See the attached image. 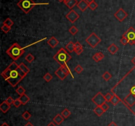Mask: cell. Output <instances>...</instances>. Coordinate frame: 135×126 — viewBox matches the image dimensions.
<instances>
[{"instance_id":"cell-1","label":"cell","mask_w":135,"mask_h":126,"mask_svg":"<svg viewBox=\"0 0 135 126\" xmlns=\"http://www.w3.org/2000/svg\"><path fill=\"white\" fill-rule=\"evenodd\" d=\"M121 99V102L135 115V66L111 89Z\"/></svg>"},{"instance_id":"cell-2","label":"cell","mask_w":135,"mask_h":126,"mask_svg":"<svg viewBox=\"0 0 135 126\" xmlns=\"http://www.w3.org/2000/svg\"><path fill=\"white\" fill-rule=\"evenodd\" d=\"M1 75L13 87L17 86L27 76L20 71L16 61H13L7 68L3 71Z\"/></svg>"},{"instance_id":"cell-3","label":"cell","mask_w":135,"mask_h":126,"mask_svg":"<svg viewBox=\"0 0 135 126\" xmlns=\"http://www.w3.org/2000/svg\"><path fill=\"white\" fill-rule=\"evenodd\" d=\"M6 53L14 61H16L25 53V49L18 43H14L6 50Z\"/></svg>"},{"instance_id":"cell-4","label":"cell","mask_w":135,"mask_h":126,"mask_svg":"<svg viewBox=\"0 0 135 126\" xmlns=\"http://www.w3.org/2000/svg\"><path fill=\"white\" fill-rule=\"evenodd\" d=\"M71 56L63 48H60L56 54L53 56V59L60 65V66L67 65V63L71 60Z\"/></svg>"},{"instance_id":"cell-5","label":"cell","mask_w":135,"mask_h":126,"mask_svg":"<svg viewBox=\"0 0 135 126\" xmlns=\"http://www.w3.org/2000/svg\"><path fill=\"white\" fill-rule=\"evenodd\" d=\"M49 3H40L37 4L34 2L33 0H20L17 3L18 6L22 11L26 14H28L30 11L32 10L36 5H48Z\"/></svg>"},{"instance_id":"cell-6","label":"cell","mask_w":135,"mask_h":126,"mask_svg":"<svg viewBox=\"0 0 135 126\" xmlns=\"http://www.w3.org/2000/svg\"><path fill=\"white\" fill-rule=\"evenodd\" d=\"M55 74L61 81H63L64 79H65V78L67 77L69 74H70L73 78H75V77L73 75L70 68L69 67V66L67 65L59 67L55 71Z\"/></svg>"},{"instance_id":"cell-7","label":"cell","mask_w":135,"mask_h":126,"mask_svg":"<svg viewBox=\"0 0 135 126\" xmlns=\"http://www.w3.org/2000/svg\"><path fill=\"white\" fill-rule=\"evenodd\" d=\"M85 41L90 46L92 47V48H94L102 42V39L95 32H92L89 37L86 38Z\"/></svg>"},{"instance_id":"cell-8","label":"cell","mask_w":135,"mask_h":126,"mask_svg":"<svg viewBox=\"0 0 135 126\" xmlns=\"http://www.w3.org/2000/svg\"><path fill=\"white\" fill-rule=\"evenodd\" d=\"M128 40V44L130 45H134L135 40V29L132 27H130L127 31L123 34Z\"/></svg>"},{"instance_id":"cell-9","label":"cell","mask_w":135,"mask_h":126,"mask_svg":"<svg viewBox=\"0 0 135 126\" xmlns=\"http://www.w3.org/2000/svg\"><path fill=\"white\" fill-rule=\"evenodd\" d=\"M92 101L97 106H101L102 104L106 102L105 98H104V95H103V94L101 92H98L95 96L92 97Z\"/></svg>"},{"instance_id":"cell-10","label":"cell","mask_w":135,"mask_h":126,"mask_svg":"<svg viewBox=\"0 0 135 126\" xmlns=\"http://www.w3.org/2000/svg\"><path fill=\"white\" fill-rule=\"evenodd\" d=\"M114 17L119 22H123L128 17V13L124 10L123 9L120 8L118 11L115 12L114 14Z\"/></svg>"},{"instance_id":"cell-11","label":"cell","mask_w":135,"mask_h":126,"mask_svg":"<svg viewBox=\"0 0 135 126\" xmlns=\"http://www.w3.org/2000/svg\"><path fill=\"white\" fill-rule=\"evenodd\" d=\"M65 17H66L67 20H68L69 21H70L71 23H75V22L78 20V19L80 18V15H78L75 10L71 9V10L66 15Z\"/></svg>"},{"instance_id":"cell-12","label":"cell","mask_w":135,"mask_h":126,"mask_svg":"<svg viewBox=\"0 0 135 126\" xmlns=\"http://www.w3.org/2000/svg\"><path fill=\"white\" fill-rule=\"evenodd\" d=\"M88 4H87V2H86V0H80L79 2L77 3V7L82 12H84L87 9V8H88Z\"/></svg>"},{"instance_id":"cell-13","label":"cell","mask_w":135,"mask_h":126,"mask_svg":"<svg viewBox=\"0 0 135 126\" xmlns=\"http://www.w3.org/2000/svg\"><path fill=\"white\" fill-rule=\"evenodd\" d=\"M47 43L52 48H55L59 44V42L55 37H52L48 40Z\"/></svg>"},{"instance_id":"cell-14","label":"cell","mask_w":135,"mask_h":126,"mask_svg":"<svg viewBox=\"0 0 135 126\" xmlns=\"http://www.w3.org/2000/svg\"><path fill=\"white\" fill-rule=\"evenodd\" d=\"M63 3L67 5V7L69 9H70L71 10L75 5H77L78 2H77V0H64Z\"/></svg>"},{"instance_id":"cell-15","label":"cell","mask_w":135,"mask_h":126,"mask_svg":"<svg viewBox=\"0 0 135 126\" xmlns=\"http://www.w3.org/2000/svg\"><path fill=\"white\" fill-rule=\"evenodd\" d=\"M75 52L78 56L80 55L83 52V46L78 42H77L75 43Z\"/></svg>"},{"instance_id":"cell-16","label":"cell","mask_w":135,"mask_h":126,"mask_svg":"<svg viewBox=\"0 0 135 126\" xmlns=\"http://www.w3.org/2000/svg\"><path fill=\"white\" fill-rule=\"evenodd\" d=\"M64 119H65V118L61 116V114H58L56 115V116L53 118V121L55 124L59 125H61L62 123L63 122Z\"/></svg>"},{"instance_id":"cell-17","label":"cell","mask_w":135,"mask_h":126,"mask_svg":"<svg viewBox=\"0 0 135 126\" xmlns=\"http://www.w3.org/2000/svg\"><path fill=\"white\" fill-rule=\"evenodd\" d=\"M11 106L10 105H9L8 104L5 102V100L3 102H2V104H0V110H1V111L3 113H4V114L7 113V112L9 110Z\"/></svg>"},{"instance_id":"cell-18","label":"cell","mask_w":135,"mask_h":126,"mask_svg":"<svg viewBox=\"0 0 135 126\" xmlns=\"http://www.w3.org/2000/svg\"><path fill=\"white\" fill-rule=\"evenodd\" d=\"M107 51H108L111 54H115V53L119 51V47L117 46L115 44L113 43L107 48Z\"/></svg>"},{"instance_id":"cell-19","label":"cell","mask_w":135,"mask_h":126,"mask_svg":"<svg viewBox=\"0 0 135 126\" xmlns=\"http://www.w3.org/2000/svg\"><path fill=\"white\" fill-rule=\"evenodd\" d=\"M104 58V55L102 52H97L92 56V59L96 62H99Z\"/></svg>"},{"instance_id":"cell-20","label":"cell","mask_w":135,"mask_h":126,"mask_svg":"<svg viewBox=\"0 0 135 126\" xmlns=\"http://www.w3.org/2000/svg\"><path fill=\"white\" fill-rule=\"evenodd\" d=\"M18 66H19V69H20V71H21L25 75H27V74H29L30 70L27 65H25V63H20V64L18 65Z\"/></svg>"},{"instance_id":"cell-21","label":"cell","mask_w":135,"mask_h":126,"mask_svg":"<svg viewBox=\"0 0 135 126\" xmlns=\"http://www.w3.org/2000/svg\"><path fill=\"white\" fill-rule=\"evenodd\" d=\"M65 49L70 53H72L75 51V44L74 42H73L72 41H70L67 44L66 46H65Z\"/></svg>"},{"instance_id":"cell-22","label":"cell","mask_w":135,"mask_h":126,"mask_svg":"<svg viewBox=\"0 0 135 126\" xmlns=\"http://www.w3.org/2000/svg\"><path fill=\"white\" fill-rule=\"evenodd\" d=\"M122 100L120 98H119V96H117V95H114L113 96V98H112L110 102L112 104L114 105V106H116L117 105L119 102H121Z\"/></svg>"},{"instance_id":"cell-23","label":"cell","mask_w":135,"mask_h":126,"mask_svg":"<svg viewBox=\"0 0 135 126\" xmlns=\"http://www.w3.org/2000/svg\"><path fill=\"white\" fill-rule=\"evenodd\" d=\"M19 99L20 100V101H21L22 105H26L27 103L30 101V98H29V96H27L26 94H24L23 95L20 96V97H19Z\"/></svg>"},{"instance_id":"cell-24","label":"cell","mask_w":135,"mask_h":126,"mask_svg":"<svg viewBox=\"0 0 135 126\" xmlns=\"http://www.w3.org/2000/svg\"><path fill=\"white\" fill-rule=\"evenodd\" d=\"M94 112L95 113V114H96L98 117H100V116H102L103 115V114L105 112L103 111V110L102 109L101 106H96V108L94 110Z\"/></svg>"},{"instance_id":"cell-25","label":"cell","mask_w":135,"mask_h":126,"mask_svg":"<svg viewBox=\"0 0 135 126\" xmlns=\"http://www.w3.org/2000/svg\"><path fill=\"white\" fill-rule=\"evenodd\" d=\"M61 116H63L65 119H67V118H68L71 115V111L68 108H65L63 111H61Z\"/></svg>"},{"instance_id":"cell-26","label":"cell","mask_w":135,"mask_h":126,"mask_svg":"<svg viewBox=\"0 0 135 126\" xmlns=\"http://www.w3.org/2000/svg\"><path fill=\"white\" fill-rule=\"evenodd\" d=\"M102 78H103V79H104V81H109L112 78V75L109 71H105V73L102 75Z\"/></svg>"},{"instance_id":"cell-27","label":"cell","mask_w":135,"mask_h":126,"mask_svg":"<svg viewBox=\"0 0 135 126\" xmlns=\"http://www.w3.org/2000/svg\"><path fill=\"white\" fill-rule=\"evenodd\" d=\"M25 92H26V90L22 86H19L18 88L16 89V93H17L19 96L23 95L24 94H25Z\"/></svg>"},{"instance_id":"cell-28","label":"cell","mask_w":135,"mask_h":126,"mask_svg":"<svg viewBox=\"0 0 135 126\" xmlns=\"http://www.w3.org/2000/svg\"><path fill=\"white\" fill-rule=\"evenodd\" d=\"M3 25H7L9 27H11L13 25H14V22L10 18H7L6 19L4 22H3Z\"/></svg>"},{"instance_id":"cell-29","label":"cell","mask_w":135,"mask_h":126,"mask_svg":"<svg viewBox=\"0 0 135 126\" xmlns=\"http://www.w3.org/2000/svg\"><path fill=\"white\" fill-rule=\"evenodd\" d=\"M43 79L45 80L47 83H49V82H50L52 81V79H53V77H52V75H51L50 73H46L45 75H43Z\"/></svg>"},{"instance_id":"cell-30","label":"cell","mask_w":135,"mask_h":126,"mask_svg":"<svg viewBox=\"0 0 135 126\" xmlns=\"http://www.w3.org/2000/svg\"><path fill=\"white\" fill-rule=\"evenodd\" d=\"M69 32L72 35H75L77 34L78 33V29L77 28V27H75V26H72L69 29Z\"/></svg>"},{"instance_id":"cell-31","label":"cell","mask_w":135,"mask_h":126,"mask_svg":"<svg viewBox=\"0 0 135 126\" xmlns=\"http://www.w3.org/2000/svg\"><path fill=\"white\" fill-rule=\"evenodd\" d=\"M34 60H35V58H34V56L33 55L31 54V53H29L27 56L25 57V60L30 63H32Z\"/></svg>"},{"instance_id":"cell-32","label":"cell","mask_w":135,"mask_h":126,"mask_svg":"<svg viewBox=\"0 0 135 126\" xmlns=\"http://www.w3.org/2000/svg\"><path fill=\"white\" fill-rule=\"evenodd\" d=\"M113 96H114V94L113 93L111 94L110 93H107L106 95H104V98H105L106 102H110L112 98H113Z\"/></svg>"},{"instance_id":"cell-33","label":"cell","mask_w":135,"mask_h":126,"mask_svg":"<svg viewBox=\"0 0 135 126\" xmlns=\"http://www.w3.org/2000/svg\"><path fill=\"white\" fill-rule=\"evenodd\" d=\"M1 29H2V30L4 32V33L7 34L11 30V27H9V26H7V25H2V27H1Z\"/></svg>"},{"instance_id":"cell-34","label":"cell","mask_w":135,"mask_h":126,"mask_svg":"<svg viewBox=\"0 0 135 126\" xmlns=\"http://www.w3.org/2000/svg\"><path fill=\"white\" fill-rule=\"evenodd\" d=\"M31 114L28 111L24 112V113L22 114V117L23 118V119H25V120H29L30 118H31Z\"/></svg>"},{"instance_id":"cell-35","label":"cell","mask_w":135,"mask_h":126,"mask_svg":"<svg viewBox=\"0 0 135 126\" xmlns=\"http://www.w3.org/2000/svg\"><path fill=\"white\" fill-rule=\"evenodd\" d=\"M21 105H22V104L21 101H20V100L19 99V98H17V99H15V100H14L13 106H15V108H19Z\"/></svg>"},{"instance_id":"cell-36","label":"cell","mask_w":135,"mask_h":126,"mask_svg":"<svg viewBox=\"0 0 135 126\" xmlns=\"http://www.w3.org/2000/svg\"><path fill=\"white\" fill-rule=\"evenodd\" d=\"M98 7V5L97 3H96L95 1L91 3L90 4H89L88 5V8H90V9H91L92 11H94Z\"/></svg>"},{"instance_id":"cell-37","label":"cell","mask_w":135,"mask_h":126,"mask_svg":"<svg viewBox=\"0 0 135 126\" xmlns=\"http://www.w3.org/2000/svg\"><path fill=\"white\" fill-rule=\"evenodd\" d=\"M75 71L78 73V74H80L83 71V67L80 65H77V66L75 67Z\"/></svg>"},{"instance_id":"cell-38","label":"cell","mask_w":135,"mask_h":126,"mask_svg":"<svg viewBox=\"0 0 135 126\" xmlns=\"http://www.w3.org/2000/svg\"><path fill=\"white\" fill-rule=\"evenodd\" d=\"M120 42L123 45H124V46H125V45H127V44H128V40L126 38V37H124V36H122L120 40Z\"/></svg>"},{"instance_id":"cell-39","label":"cell","mask_w":135,"mask_h":126,"mask_svg":"<svg viewBox=\"0 0 135 126\" xmlns=\"http://www.w3.org/2000/svg\"><path fill=\"white\" fill-rule=\"evenodd\" d=\"M14 100H15L13 98V97H11V96H9L8 98L5 100V102H7L9 105L11 106L12 104H13Z\"/></svg>"},{"instance_id":"cell-40","label":"cell","mask_w":135,"mask_h":126,"mask_svg":"<svg viewBox=\"0 0 135 126\" xmlns=\"http://www.w3.org/2000/svg\"><path fill=\"white\" fill-rule=\"evenodd\" d=\"M100 106L102 107V108L103 110V111L105 112L107 111V110H109V105L107 104L106 102L103 103V104H102Z\"/></svg>"},{"instance_id":"cell-41","label":"cell","mask_w":135,"mask_h":126,"mask_svg":"<svg viewBox=\"0 0 135 126\" xmlns=\"http://www.w3.org/2000/svg\"><path fill=\"white\" fill-rule=\"evenodd\" d=\"M46 37H45V38H43V39H41V40H38V41H37V42H34V43H32V44H29V46H25V47H23L24 48V49H25V48H28V47H29V46H32V45H34V44H37V43H38V42H42V41H43V40H45L46 39Z\"/></svg>"},{"instance_id":"cell-42","label":"cell","mask_w":135,"mask_h":126,"mask_svg":"<svg viewBox=\"0 0 135 126\" xmlns=\"http://www.w3.org/2000/svg\"><path fill=\"white\" fill-rule=\"evenodd\" d=\"M47 126H56V124H55V123H53V122H52V121H51L50 123H49Z\"/></svg>"},{"instance_id":"cell-43","label":"cell","mask_w":135,"mask_h":126,"mask_svg":"<svg viewBox=\"0 0 135 126\" xmlns=\"http://www.w3.org/2000/svg\"><path fill=\"white\" fill-rule=\"evenodd\" d=\"M107 126H118V125H117L116 123H115L114 121H112V122L110 123H109V124Z\"/></svg>"},{"instance_id":"cell-44","label":"cell","mask_w":135,"mask_h":126,"mask_svg":"<svg viewBox=\"0 0 135 126\" xmlns=\"http://www.w3.org/2000/svg\"><path fill=\"white\" fill-rule=\"evenodd\" d=\"M86 2H87V4H90L91 3H92L93 2H94V0H86Z\"/></svg>"},{"instance_id":"cell-45","label":"cell","mask_w":135,"mask_h":126,"mask_svg":"<svg viewBox=\"0 0 135 126\" xmlns=\"http://www.w3.org/2000/svg\"><path fill=\"white\" fill-rule=\"evenodd\" d=\"M25 126H34V125L32 124L30 122H28V123H27V124L25 125Z\"/></svg>"},{"instance_id":"cell-46","label":"cell","mask_w":135,"mask_h":126,"mask_svg":"<svg viewBox=\"0 0 135 126\" xmlns=\"http://www.w3.org/2000/svg\"><path fill=\"white\" fill-rule=\"evenodd\" d=\"M131 62L132 63H133L134 65V66H135V56L134 57V58H132V60H131Z\"/></svg>"},{"instance_id":"cell-47","label":"cell","mask_w":135,"mask_h":126,"mask_svg":"<svg viewBox=\"0 0 135 126\" xmlns=\"http://www.w3.org/2000/svg\"><path fill=\"white\" fill-rule=\"evenodd\" d=\"M1 126H9V125L7 124V123H3V124H2Z\"/></svg>"},{"instance_id":"cell-48","label":"cell","mask_w":135,"mask_h":126,"mask_svg":"<svg viewBox=\"0 0 135 126\" xmlns=\"http://www.w3.org/2000/svg\"><path fill=\"white\" fill-rule=\"evenodd\" d=\"M58 1L59 2H64V0H58Z\"/></svg>"},{"instance_id":"cell-49","label":"cell","mask_w":135,"mask_h":126,"mask_svg":"<svg viewBox=\"0 0 135 126\" xmlns=\"http://www.w3.org/2000/svg\"><path fill=\"white\" fill-rule=\"evenodd\" d=\"M134 45H135V40H134Z\"/></svg>"}]
</instances>
